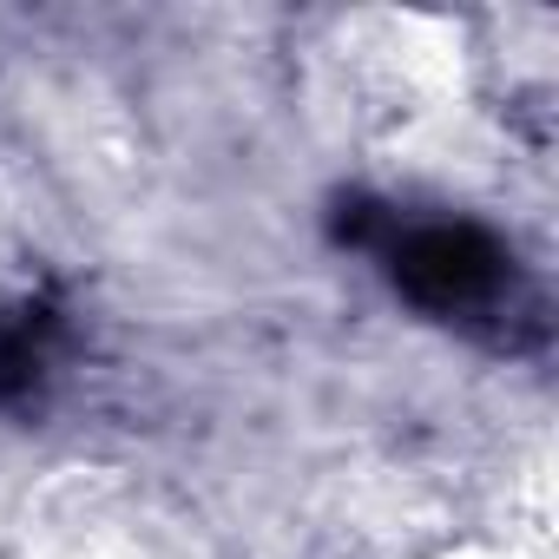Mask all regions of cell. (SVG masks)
<instances>
[{
    "label": "cell",
    "mask_w": 559,
    "mask_h": 559,
    "mask_svg": "<svg viewBox=\"0 0 559 559\" xmlns=\"http://www.w3.org/2000/svg\"><path fill=\"white\" fill-rule=\"evenodd\" d=\"M362 243H376L382 270L395 276V290L435 317H487L500 310V297L513 290V257L480 230V224H448V217H395L382 211L376 230H362Z\"/></svg>",
    "instance_id": "obj_1"
}]
</instances>
